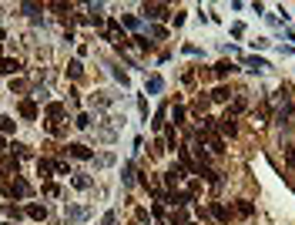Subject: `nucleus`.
Segmentation results:
<instances>
[{
	"mask_svg": "<svg viewBox=\"0 0 295 225\" xmlns=\"http://www.w3.org/2000/svg\"><path fill=\"white\" fill-rule=\"evenodd\" d=\"M188 225H198V222H188Z\"/></svg>",
	"mask_w": 295,
	"mask_h": 225,
	"instance_id": "obj_34",
	"label": "nucleus"
},
{
	"mask_svg": "<svg viewBox=\"0 0 295 225\" xmlns=\"http://www.w3.org/2000/svg\"><path fill=\"white\" fill-rule=\"evenodd\" d=\"M168 108H161V111L158 114H154V121H151V124H154V131H165V124H168Z\"/></svg>",
	"mask_w": 295,
	"mask_h": 225,
	"instance_id": "obj_18",
	"label": "nucleus"
},
{
	"mask_svg": "<svg viewBox=\"0 0 295 225\" xmlns=\"http://www.w3.org/2000/svg\"><path fill=\"white\" fill-rule=\"evenodd\" d=\"M144 17H151V20H165L168 7H165V4H144Z\"/></svg>",
	"mask_w": 295,
	"mask_h": 225,
	"instance_id": "obj_5",
	"label": "nucleus"
},
{
	"mask_svg": "<svg viewBox=\"0 0 295 225\" xmlns=\"http://www.w3.org/2000/svg\"><path fill=\"white\" fill-rule=\"evenodd\" d=\"M171 222H175V225H188V212H184V209H175V212H171Z\"/></svg>",
	"mask_w": 295,
	"mask_h": 225,
	"instance_id": "obj_21",
	"label": "nucleus"
},
{
	"mask_svg": "<svg viewBox=\"0 0 295 225\" xmlns=\"http://www.w3.org/2000/svg\"><path fill=\"white\" fill-rule=\"evenodd\" d=\"M208 97H211V101H228V97H231V91H228V88H225V84H222V88H215V91H211V94H208Z\"/></svg>",
	"mask_w": 295,
	"mask_h": 225,
	"instance_id": "obj_19",
	"label": "nucleus"
},
{
	"mask_svg": "<svg viewBox=\"0 0 295 225\" xmlns=\"http://www.w3.org/2000/svg\"><path fill=\"white\" fill-rule=\"evenodd\" d=\"M181 178H184V168H181V165H171V168L165 171V182H168L171 188H175L178 182H181Z\"/></svg>",
	"mask_w": 295,
	"mask_h": 225,
	"instance_id": "obj_7",
	"label": "nucleus"
},
{
	"mask_svg": "<svg viewBox=\"0 0 295 225\" xmlns=\"http://www.w3.org/2000/svg\"><path fill=\"white\" fill-rule=\"evenodd\" d=\"M4 215H7V218H14V222H17V218L24 215V212L17 209V205H4Z\"/></svg>",
	"mask_w": 295,
	"mask_h": 225,
	"instance_id": "obj_24",
	"label": "nucleus"
},
{
	"mask_svg": "<svg viewBox=\"0 0 295 225\" xmlns=\"http://www.w3.org/2000/svg\"><path fill=\"white\" fill-rule=\"evenodd\" d=\"M20 71V61H14V57H0V74H17Z\"/></svg>",
	"mask_w": 295,
	"mask_h": 225,
	"instance_id": "obj_9",
	"label": "nucleus"
},
{
	"mask_svg": "<svg viewBox=\"0 0 295 225\" xmlns=\"http://www.w3.org/2000/svg\"><path fill=\"white\" fill-rule=\"evenodd\" d=\"M17 171H20V161H17L14 155H4V158H0V182L17 178Z\"/></svg>",
	"mask_w": 295,
	"mask_h": 225,
	"instance_id": "obj_2",
	"label": "nucleus"
},
{
	"mask_svg": "<svg viewBox=\"0 0 295 225\" xmlns=\"http://www.w3.org/2000/svg\"><path fill=\"white\" fill-rule=\"evenodd\" d=\"M37 171H40L44 178H47L50 171H54V161H47V158H37Z\"/></svg>",
	"mask_w": 295,
	"mask_h": 225,
	"instance_id": "obj_20",
	"label": "nucleus"
},
{
	"mask_svg": "<svg viewBox=\"0 0 295 225\" xmlns=\"http://www.w3.org/2000/svg\"><path fill=\"white\" fill-rule=\"evenodd\" d=\"M235 71H238V67L231 64V61H218V64H215V74H218V78H228V74H235Z\"/></svg>",
	"mask_w": 295,
	"mask_h": 225,
	"instance_id": "obj_11",
	"label": "nucleus"
},
{
	"mask_svg": "<svg viewBox=\"0 0 295 225\" xmlns=\"http://www.w3.org/2000/svg\"><path fill=\"white\" fill-rule=\"evenodd\" d=\"M61 118H64V105H57V101L47 105V121H61Z\"/></svg>",
	"mask_w": 295,
	"mask_h": 225,
	"instance_id": "obj_14",
	"label": "nucleus"
},
{
	"mask_svg": "<svg viewBox=\"0 0 295 225\" xmlns=\"http://www.w3.org/2000/svg\"><path fill=\"white\" fill-rule=\"evenodd\" d=\"M235 212H238V215H252V212H255V205H252V202H248V198H238V202H235Z\"/></svg>",
	"mask_w": 295,
	"mask_h": 225,
	"instance_id": "obj_12",
	"label": "nucleus"
},
{
	"mask_svg": "<svg viewBox=\"0 0 295 225\" xmlns=\"http://www.w3.org/2000/svg\"><path fill=\"white\" fill-rule=\"evenodd\" d=\"M171 121H175V124H184V108H181V105H175V111H171Z\"/></svg>",
	"mask_w": 295,
	"mask_h": 225,
	"instance_id": "obj_25",
	"label": "nucleus"
},
{
	"mask_svg": "<svg viewBox=\"0 0 295 225\" xmlns=\"http://www.w3.org/2000/svg\"><path fill=\"white\" fill-rule=\"evenodd\" d=\"M67 155H71V158H77V161L94 158V152H91L88 145H81V141H71V145H67Z\"/></svg>",
	"mask_w": 295,
	"mask_h": 225,
	"instance_id": "obj_4",
	"label": "nucleus"
},
{
	"mask_svg": "<svg viewBox=\"0 0 295 225\" xmlns=\"http://www.w3.org/2000/svg\"><path fill=\"white\" fill-rule=\"evenodd\" d=\"M198 192H201V185H198V182H192V185H188V195H192V202L198 198Z\"/></svg>",
	"mask_w": 295,
	"mask_h": 225,
	"instance_id": "obj_29",
	"label": "nucleus"
},
{
	"mask_svg": "<svg viewBox=\"0 0 295 225\" xmlns=\"http://www.w3.org/2000/svg\"><path fill=\"white\" fill-rule=\"evenodd\" d=\"M4 225H14V222H4Z\"/></svg>",
	"mask_w": 295,
	"mask_h": 225,
	"instance_id": "obj_33",
	"label": "nucleus"
},
{
	"mask_svg": "<svg viewBox=\"0 0 295 225\" xmlns=\"http://www.w3.org/2000/svg\"><path fill=\"white\" fill-rule=\"evenodd\" d=\"M0 192L7 195V198H27V195H31V185H27L24 178L17 175V178H14V182H7V185L0 188Z\"/></svg>",
	"mask_w": 295,
	"mask_h": 225,
	"instance_id": "obj_1",
	"label": "nucleus"
},
{
	"mask_svg": "<svg viewBox=\"0 0 295 225\" xmlns=\"http://www.w3.org/2000/svg\"><path fill=\"white\" fill-rule=\"evenodd\" d=\"M285 161H288V168H295V145H285Z\"/></svg>",
	"mask_w": 295,
	"mask_h": 225,
	"instance_id": "obj_27",
	"label": "nucleus"
},
{
	"mask_svg": "<svg viewBox=\"0 0 295 225\" xmlns=\"http://www.w3.org/2000/svg\"><path fill=\"white\" fill-rule=\"evenodd\" d=\"M218 121H222V124H218V131H222V135H228V138L238 135V124H235V118H231V114H225V118H218Z\"/></svg>",
	"mask_w": 295,
	"mask_h": 225,
	"instance_id": "obj_6",
	"label": "nucleus"
},
{
	"mask_svg": "<svg viewBox=\"0 0 295 225\" xmlns=\"http://www.w3.org/2000/svg\"><path fill=\"white\" fill-rule=\"evenodd\" d=\"M74 124H77V128H88L91 118H88V114H77V121H74Z\"/></svg>",
	"mask_w": 295,
	"mask_h": 225,
	"instance_id": "obj_30",
	"label": "nucleus"
},
{
	"mask_svg": "<svg viewBox=\"0 0 295 225\" xmlns=\"http://www.w3.org/2000/svg\"><path fill=\"white\" fill-rule=\"evenodd\" d=\"M67 74H71V78L77 81L81 74H84V67H81V61H71V64H67Z\"/></svg>",
	"mask_w": 295,
	"mask_h": 225,
	"instance_id": "obj_23",
	"label": "nucleus"
},
{
	"mask_svg": "<svg viewBox=\"0 0 295 225\" xmlns=\"http://www.w3.org/2000/svg\"><path fill=\"white\" fill-rule=\"evenodd\" d=\"M168 202H175L178 209H181V205H188V202H192V195H188V192H171V195H168Z\"/></svg>",
	"mask_w": 295,
	"mask_h": 225,
	"instance_id": "obj_15",
	"label": "nucleus"
},
{
	"mask_svg": "<svg viewBox=\"0 0 295 225\" xmlns=\"http://www.w3.org/2000/svg\"><path fill=\"white\" fill-rule=\"evenodd\" d=\"M74 185H77V188H88V185H91V178H84V175H77V178H74Z\"/></svg>",
	"mask_w": 295,
	"mask_h": 225,
	"instance_id": "obj_31",
	"label": "nucleus"
},
{
	"mask_svg": "<svg viewBox=\"0 0 295 225\" xmlns=\"http://www.w3.org/2000/svg\"><path fill=\"white\" fill-rule=\"evenodd\" d=\"M14 128H17V121H14V118H0V135H10Z\"/></svg>",
	"mask_w": 295,
	"mask_h": 225,
	"instance_id": "obj_22",
	"label": "nucleus"
},
{
	"mask_svg": "<svg viewBox=\"0 0 295 225\" xmlns=\"http://www.w3.org/2000/svg\"><path fill=\"white\" fill-rule=\"evenodd\" d=\"M205 145L211 148V152H215V155H225V141H222V138H218V135H208V138H205Z\"/></svg>",
	"mask_w": 295,
	"mask_h": 225,
	"instance_id": "obj_10",
	"label": "nucleus"
},
{
	"mask_svg": "<svg viewBox=\"0 0 295 225\" xmlns=\"http://www.w3.org/2000/svg\"><path fill=\"white\" fill-rule=\"evenodd\" d=\"M135 40H138V47H141V51H151V47H154V44H151L148 37H135Z\"/></svg>",
	"mask_w": 295,
	"mask_h": 225,
	"instance_id": "obj_28",
	"label": "nucleus"
},
{
	"mask_svg": "<svg viewBox=\"0 0 295 225\" xmlns=\"http://www.w3.org/2000/svg\"><path fill=\"white\" fill-rule=\"evenodd\" d=\"M208 101H211V97H198V101L192 105V111L198 114V118H205V111H208Z\"/></svg>",
	"mask_w": 295,
	"mask_h": 225,
	"instance_id": "obj_17",
	"label": "nucleus"
},
{
	"mask_svg": "<svg viewBox=\"0 0 295 225\" xmlns=\"http://www.w3.org/2000/svg\"><path fill=\"white\" fill-rule=\"evenodd\" d=\"M27 215L37 218V222H44V218H47V209H44V205H34V202H31V205H27Z\"/></svg>",
	"mask_w": 295,
	"mask_h": 225,
	"instance_id": "obj_13",
	"label": "nucleus"
},
{
	"mask_svg": "<svg viewBox=\"0 0 295 225\" xmlns=\"http://www.w3.org/2000/svg\"><path fill=\"white\" fill-rule=\"evenodd\" d=\"M20 118H24V121H37V105H34L31 97L20 101Z\"/></svg>",
	"mask_w": 295,
	"mask_h": 225,
	"instance_id": "obj_8",
	"label": "nucleus"
},
{
	"mask_svg": "<svg viewBox=\"0 0 295 225\" xmlns=\"http://www.w3.org/2000/svg\"><path fill=\"white\" fill-rule=\"evenodd\" d=\"M165 138H158V141H154V145H151V155H154V158H158V155H165Z\"/></svg>",
	"mask_w": 295,
	"mask_h": 225,
	"instance_id": "obj_26",
	"label": "nucleus"
},
{
	"mask_svg": "<svg viewBox=\"0 0 295 225\" xmlns=\"http://www.w3.org/2000/svg\"><path fill=\"white\" fill-rule=\"evenodd\" d=\"M10 155H17V158H31V148H27V145H20V141H14V145H10Z\"/></svg>",
	"mask_w": 295,
	"mask_h": 225,
	"instance_id": "obj_16",
	"label": "nucleus"
},
{
	"mask_svg": "<svg viewBox=\"0 0 295 225\" xmlns=\"http://www.w3.org/2000/svg\"><path fill=\"white\" fill-rule=\"evenodd\" d=\"M7 148H10V145H7V141H4V135H0V152H7Z\"/></svg>",
	"mask_w": 295,
	"mask_h": 225,
	"instance_id": "obj_32",
	"label": "nucleus"
},
{
	"mask_svg": "<svg viewBox=\"0 0 295 225\" xmlns=\"http://www.w3.org/2000/svg\"><path fill=\"white\" fill-rule=\"evenodd\" d=\"M211 215H215L222 225H228L231 218H235V209H231V205H222V202H215V205H211Z\"/></svg>",
	"mask_w": 295,
	"mask_h": 225,
	"instance_id": "obj_3",
	"label": "nucleus"
}]
</instances>
